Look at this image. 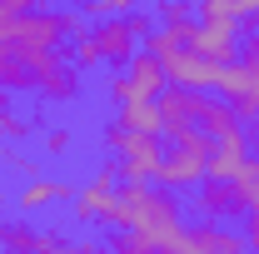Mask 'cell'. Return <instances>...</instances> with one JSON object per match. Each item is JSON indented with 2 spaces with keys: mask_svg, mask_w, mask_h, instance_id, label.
Here are the masks:
<instances>
[{
  "mask_svg": "<svg viewBox=\"0 0 259 254\" xmlns=\"http://www.w3.org/2000/svg\"><path fill=\"white\" fill-rule=\"evenodd\" d=\"M105 249H110V254H160V244L145 239V234H135V229H115Z\"/></svg>",
  "mask_w": 259,
  "mask_h": 254,
  "instance_id": "44dd1931",
  "label": "cell"
},
{
  "mask_svg": "<svg viewBox=\"0 0 259 254\" xmlns=\"http://www.w3.org/2000/svg\"><path fill=\"white\" fill-rule=\"evenodd\" d=\"M160 254H249V249H244V239H239L234 229L199 220V224H185Z\"/></svg>",
  "mask_w": 259,
  "mask_h": 254,
  "instance_id": "ba28073f",
  "label": "cell"
},
{
  "mask_svg": "<svg viewBox=\"0 0 259 254\" xmlns=\"http://www.w3.org/2000/svg\"><path fill=\"white\" fill-rule=\"evenodd\" d=\"M190 50L194 55H204L209 65H234L239 60V25H194L190 35Z\"/></svg>",
  "mask_w": 259,
  "mask_h": 254,
  "instance_id": "4fadbf2b",
  "label": "cell"
},
{
  "mask_svg": "<svg viewBox=\"0 0 259 254\" xmlns=\"http://www.w3.org/2000/svg\"><path fill=\"white\" fill-rule=\"evenodd\" d=\"M115 190H120V170H115V159H105L95 175L75 190L70 199V215L80 224H110V204H115Z\"/></svg>",
  "mask_w": 259,
  "mask_h": 254,
  "instance_id": "52a82bcc",
  "label": "cell"
},
{
  "mask_svg": "<svg viewBox=\"0 0 259 254\" xmlns=\"http://www.w3.org/2000/svg\"><path fill=\"white\" fill-rule=\"evenodd\" d=\"M244 164H249V140H244V125H239L234 135L214 140V155H209V175H204V180H225L229 185Z\"/></svg>",
  "mask_w": 259,
  "mask_h": 254,
  "instance_id": "5bb4252c",
  "label": "cell"
},
{
  "mask_svg": "<svg viewBox=\"0 0 259 254\" xmlns=\"http://www.w3.org/2000/svg\"><path fill=\"white\" fill-rule=\"evenodd\" d=\"M199 105H204V95H190V90H175V85H169V90L155 100L164 135L175 140V135H190V130H199Z\"/></svg>",
  "mask_w": 259,
  "mask_h": 254,
  "instance_id": "7c38bea8",
  "label": "cell"
},
{
  "mask_svg": "<svg viewBox=\"0 0 259 254\" xmlns=\"http://www.w3.org/2000/svg\"><path fill=\"white\" fill-rule=\"evenodd\" d=\"M155 25H164V30H194V10L180 5V0H164L155 10Z\"/></svg>",
  "mask_w": 259,
  "mask_h": 254,
  "instance_id": "7402d4cb",
  "label": "cell"
},
{
  "mask_svg": "<svg viewBox=\"0 0 259 254\" xmlns=\"http://www.w3.org/2000/svg\"><path fill=\"white\" fill-rule=\"evenodd\" d=\"M100 140H105V150H110L115 170H120V185H150V180H155L160 155H164V145L155 140V135H135V130L110 120Z\"/></svg>",
  "mask_w": 259,
  "mask_h": 254,
  "instance_id": "3957f363",
  "label": "cell"
},
{
  "mask_svg": "<svg viewBox=\"0 0 259 254\" xmlns=\"http://www.w3.org/2000/svg\"><path fill=\"white\" fill-rule=\"evenodd\" d=\"M115 125L135 130V135H155V140L164 135V125H160V110H155V105H120V110H115Z\"/></svg>",
  "mask_w": 259,
  "mask_h": 254,
  "instance_id": "d6986e66",
  "label": "cell"
},
{
  "mask_svg": "<svg viewBox=\"0 0 259 254\" xmlns=\"http://www.w3.org/2000/svg\"><path fill=\"white\" fill-rule=\"evenodd\" d=\"M164 80H169L175 90H190V95H209V90L220 85V65H209L204 55H194V50H180L175 60L164 65Z\"/></svg>",
  "mask_w": 259,
  "mask_h": 254,
  "instance_id": "8fae6325",
  "label": "cell"
},
{
  "mask_svg": "<svg viewBox=\"0 0 259 254\" xmlns=\"http://www.w3.org/2000/svg\"><path fill=\"white\" fill-rule=\"evenodd\" d=\"M199 130H204L209 140H225V135L239 130V120H234V110H229L225 100H209V95H204V105H199Z\"/></svg>",
  "mask_w": 259,
  "mask_h": 254,
  "instance_id": "ac0fdd59",
  "label": "cell"
},
{
  "mask_svg": "<svg viewBox=\"0 0 259 254\" xmlns=\"http://www.w3.org/2000/svg\"><path fill=\"white\" fill-rule=\"evenodd\" d=\"M150 35H155V15H145V10H135L125 20H100V25H90V40H95L100 60L120 65V70L140 55V45H145Z\"/></svg>",
  "mask_w": 259,
  "mask_h": 254,
  "instance_id": "5b68a950",
  "label": "cell"
},
{
  "mask_svg": "<svg viewBox=\"0 0 259 254\" xmlns=\"http://www.w3.org/2000/svg\"><path fill=\"white\" fill-rule=\"evenodd\" d=\"M100 254H110V249H100Z\"/></svg>",
  "mask_w": 259,
  "mask_h": 254,
  "instance_id": "f546056e",
  "label": "cell"
},
{
  "mask_svg": "<svg viewBox=\"0 0 259 254\" xmlns=\"http://www.w3.org/2000/svg\"><path fill=\"white\" fill-rule=\"evenodd\" d=\"M110 224L115 229H135V234L155 239L164 249L185 229V199L169 190H155V185H120L115 204H110Z\"/></svg>",
  "mask_w": 259,
  "mask_h": 254,
  "instance_id": "6da1fadb",
  "label": "cell"
},
{
  "mask_svg": "<svg viewBox=\"0 0 259 254\" xmlns=\"http://www.w3.org/2000/svg\"><path fill=\"white\" fill-rule=\"evenodd\" d=\"M0 164H5V170H15V175H30V180H40V175H35V159H30V155H20L15 145H0Z\"/></svg>",
  "mask_w": 259,
  "mask_h": 254,
  "instance_id": "d4e9b609",
  "label": "cell"
},
{
  "mask_svg": "<svg viewBox=\"0 0 259 254\" xmlns=\"http://www.w3.org/2000/svg\"><path fill=\"white\" fill-rule=\"evenodd\" d=\"M35 95L50 100V105H65V100L80 95V70L65 60V50L60 55H45V60L35 65Z\"/></svg>",
  "mask_w": 259,
  "mask_h": 254,
  "instance_id": "30bf717a",
  "label": "cell"
},
{
  "mask_svg": "<svg viewBox=\"0 0 259 254\" xmlns=\"http://www.w3.org/2000/svg\"><path fill=\"white\" fill-rule=\"evenodd\" d=\"M60 199H75V185H65V180H30L25 190L15 194V204L25 215H40L45 204H60Z\"/></svg>",
  "mask_w": 259,
  "mask_h": 254,
  "instance_id": "2e32d148",
  "label": "cell"
},
{
  "mask_svg": "<svg viewBox=\"0 0 259 254\" xmlns=\"http://www.w3.org/2000/svg\"><path fill=\"white\" fill-rule=\"evenodd\" d=\"M45 60V55H40ZM40 60H25V55H15V50H0V85L15 95V90H35V65Z\"/></svg>",
  "mask_w": 259,
  "mask_h": 254,
  "instance_id": "e0dca14e",
  "label": "cell"
},
{
  "mask_svg": "<svg viewBox=\"0 0 259 254\" xmlns=\"http://www.w3.org/2000/svg\"><path fill=\"white\" fill-rule=\"evenodd\" d=\"M70 65H75V70H95V65H105V60H100V50H95V40H90V30L70 45Z\"/></svg>",
  "mask_w": 259,
  "mask_h": 254,
  "instance_id": "603a6c76",
  "label": "cell"
},
{
  "mask_svg": "<svg viewBox=\"0 0 259 254\" xmlns=\"http://www.w3.org/2000/svg\"><path fill=\"white\" fill-rule=\"evenodd\" d=\"M0 254H70V239L60 229H35L25 220L0 224Z\"/></svg>",
  "mask_w": 259,
  "mask_h": 254,
  "instance_id": "9c48e42d",
  "label": "cell"
},
{
  "mask_svg": "<svg viewBox=\"0 0 259 254\" xmlns=\"http://www.w3.org/2000/svg\"><path fill=\"white\" fill-rule=\"evenodd\" d=\"M5 199H10V194H5V190H0V209H5Z\"/></svg>",
  "mask_w": 259,
  "mask_h": 254,
  "instance_id": "f1b7e54d",
  "label": "cell"
},
{
  "mask_svg": "<svg viewBox=\"0 0 259 254\" xmlns=\"http://www.w3.org/2000/svg\"><path fill=\"white\" fill-rule=\"evenodd\" d=\"M209 155H214V140H209L204 130L175 135L169 150L160 155V170H155L160 190L175 194V190H190V185H204V175H209Z\"/></svg>",
  "mask_w": 259,
  "mask_h": 254,
  "instance_id": "7a4b0ae2",
  "label": "cell"
},
{
  "mask_svg": "<svg viewBox=\"0 0 259 254\" xmlns=\"http://www.w3.org/2000/svg\"><path fill=\"white\" fill-rule=\"evenodd\" d=\"M239 239H244V249H249V254H259V209L244 215V234H239Z\"/></svg>",
  "mask_w": 259,
  "mask_h": 254,
  "instance_id": "484cf974",
  "label": "cell"
},
{
  "mask_svg": "<svg viewBox=\"0 0 259 254\" xmlns=\"http://www.w3.org/2000/svg\"><path fill=\"white\" fill-rule=\"evenodd\" d=\"M225 105L234 110L239 125H259V35H249V45L239 50V60L220 70V85H214Z\"/></svg>",
  "mask_w": 259,
  "mask_h": 254,
  "instance_id": "277c9868",
  "label": "cell"
},
{
  "mask_svg": "<svg viewBox=\"0 0 259 254\" xmlns=\"http://www.w3.org/2000/svg\"><path fill=\"white\" fill-rule=\"evenodd\" d=\"M164 90H169L164 65L155 60V55H145V50H140L125 70L110 75V95H115V105H155Z\"/></svg>",
  "mask_w": 259,
  "mask_h": 254,
  "instance_id": "8992f818",
  "label": "cell"
},
{
  "mask_svg": "<svg viewBox=\"0 0 259 254\" xmlns=\"http://www.w3.org/2000/svg\"><path fill=\"white\" fill-rule=\"evenodd\" d=\"M229 185H234V194H239L244 215H249V209H259V155H249V164H244Z\"/></svg>",
  "mask_w": 259,
  "mask_h": 254,
  "instance_id": "ffe728a7",
  "label": "cell"
},
{
  "mask_svg": "<svg viewBox=\"0 0 259 254\" xmlns=\"http://www.w3.org/2000/svg\"><path fill=\"white\" fill-rule=\"evenodd\" d=\"M5 100H10V90H5V85H0V115H5Z\"/></svg>",
  "mask_w": 259,
  "mask_h": 254,
  "instance_id": "83f0119b",
  "label": "cell"
},
{
  "mask_svg": "<svg viewBox=\"0 0 259 254\" xmlns=\"http://www.w3.org/2000/svg\"><path fill=\"white\" fill-rule=\"evenodd\" d=\"M30 130H35V120H25V115H10V110H5V115H0V145H15V140H25Z\"/></svg>",
  "mask_w": 259,
  "mask_h": 254,
  "instance_id": "cb8c5ba5",
  "label": "cell"
},
{
  "mask_svg": "<svg viewBox=\"0 0 259 254\" xmlns=\"http://www.w3.org/2000/svg\"><path fill=\"white\" fill-rule=\"evenodd\" d=\"M199 215H204V224H220L229 220V215H244V204H239V194H234V185H225V180H204L199 185Z\"/></svg>",
  "mask_w": 259,
  "mask_h": 254,
  "instance_id": "9a60e30c",
  "label": "cell"
},
{
  "mask_svg": "<svg viewBox=\"0 0 259 254\" xmlns=\"http://www.w3.org/2000/svg\"><path fill=\"white\" fill-rule=\"evenodd\" d=\"M45 150H50V155H65V150H70V130H45Z\"/></svg>",
  "mask_w": 259,
  "mask_h": 254,
  "instance_id": "4316f807",
  "label": "cell"
}]
</instances>
